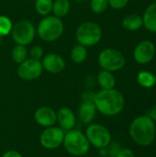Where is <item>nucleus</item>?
I'll return each mask as SVG.
<instances>
[{
	"label": "nucleus",
	"mask_w": 156,
	"mask_h": 157,
	"mask_svg": "<svg viewBox=\"0 0 156 157\" xmlns=\"http://www.w3.org/2000/svg\"><path fill=\"white\" fill-rule=\"evenodd\" d=\"M10 35L16 44L28 46L34 40L37 35L36 27L31 21L21 19L13 25Z\"/></svg>",
	"instance_id": "8"
},
{
	"label": "nucleus",
	"mask_w": 156,
	"mask_h": 157,
	"mask_svg": "<svg viewBox=\"0 0 156 157\" xmlns=\"http://www.w3.org/2000/svg\"><path fill=\"white\" fill-rule=\"evenodd\" d=\"M40 62H41L43 70L52 75H57V74L62 73L65 69V66H66L65 60L63 59V57L54 52L44 54Z\"/></svg>",
	"instance_id": "12"
},
{
	"label": "nucleus",
	"mask_w": 156,
	"mask_h": 157,
	"mask_svg": "<svg viewBox=\"0 0 156 157\" xmlns=\"http://www.w3.org/2000/svg\"><path fill=\"white\" fill-rule=\"evenodd\" d=\"M97 81L101 89H111L115 88L116 78L112 72L101 69L97 75Z\"/></svg>",
	"instance_id": "18"
},
{
	"label": "nucleus",
	"mask_w": 156,
	"mask_h": 157,
	"mask_svg": "<svg viewBox=\"0 0 156 157\" xmlns=\"http://www.w3.org/2000/svg\"><path fill=\"white\" fill-rule=\"evenodd\" d=\"M129 133L132 141L138 145L149 146L155 139V123L148 115L136 117L130 124Z\"/></svg>",
	"instance_id": "2"
},
{
	"label": "nucleus",
	"mask_w": 156,
	"mask_h": 157,
	"mask_svg": "<svg viewBox=\"0 0 156 157\" xmlns=\"http://www.w3.org/2000/svg\"><path fill=\"white\" fill-rule=\"evenodd\" d=\"M87 57H88L87 48L78 43L74 45L70 51V59L74 63L81 64L86 61Z\"/></svg>",
	"instance_id": "20"
},
{
	"label": "nucleus",
	"mask_w": 156,
	"mask_h": 157,
	"mask_svg": "<svg viewBox=\"0 0 156 157\" xmlns=\"http://www.w3.org/2000/svg\"><path fill=\"white\" fill-rule=\"evenodd\" d=\"M97 63L101 69L114 73L121 70L125 66L126 57L123 52L118 49L106 48L99 52Z\"/></svg>",
	"instance_id": "6"
},
{
	"label": "nucleus",
	"mask_w": 156,
	"mask_h": 157,
	"mask_svg": "<svg viewBox=\"0 0 156 157\" xmlns=\"http://www.w3.org/2000/svg\"><path fill=\"white\" fill-rule=\"evenodd\" d=\"M122 27L128 31H137L143 27V17L139 14L131 13L122 18Z\"/></svg>",
	"instance_id": "17"
},
{
	"label": "nucleus",
	"mask_w": 156,
	"mask_h": 157,
	"mask_svg": "<svg viewBox=\"0 0 156 157\" xmlns=\"http://www.w3.org/2000/svg\"><path fill=\"white\" fill-rule=\"evenodd\" d=\"M33 118L35 122L42 128L54 126L57 123L56 111L48 106L38 108L33 114Z\"/></svg>",
	"instance_id": "13"
},
{
	"label": "nucleus",
	"mask_w": 156,
	"mask_h": 157,
	"mask_svg": "<svg viewBox=\"0 0 156 157\" xmlns=\"http://www.w3.org/2000/svg\"><path fill=\"white\" fill-rule=\"evenodd\" d=\"M73 1H74V2H85L86 0H73Z\"/></svg>",
	"instance_id": "33"
},
{
	"label": "nucleus",
	"mask_w": 156,
	"mask_h": 157,
	"mask_svg": "<svg viewBox=\"0 0 156 157\" xmlns=\"http://www.w3.org/2000/svg\"><path fill=\"white\" fill-rule=\"evenodd\" d=\"M97 111L107 117L120 114L125 108V98L122 93L116 89H101L96 94L94 102Z\"/></svg>",
	"instance_id": "1"
},
{
	"label": "nucleus",
	"mask_w": 156,
	"mask_h": 157,
	"mask_svg": "<svg viewBox=\"0 0 156 157\" xmlns=\"http://www.w3.org/2000/svg\"><path fill=\"white\" fill-rule=\"evenodd\" d=\"M155 45L152 40H143L140 41L133 50V59L139 64H147L151 63L155 55Z\"/></svg>",
	"instance_id": "11"
},
{
	"label": "nucleus",
	"mask_w": 156,
	"mask_h": 157,
	"mask_svg": "<svg viewBox=\"0 0 156 157\" xmlns=\"http://www.w3.org/2000/svg\"><path fill=\"white\" fill-rule=\"evenodd\" d=\"M120 146L118 143H110L109 145L107 147V152H108V157H115L118 152L120 150Z\"/></svg>",
	"instance_id": "28"
},
{
	"label": "nucleus",
	"mask_w": 156,
	"mask_h": 157,
	"mask_svg": "<svg viewBox=\"0 0 156 157\" xmlns=\"http://www.w3.org/2000/svg\"><path fill=\"white\" fill-rule=\"evenodd\" d=\"M97 112V111L94 103L82 102L78 107L76 118L81 123L85 125H89L95 120Z\"/></svg>",
	"instance_id": "15"
},
{
	"label": "nucleus",
	"mask_w": 156,
	"mask_h": 157,
	"mask_svg": "<svg viewBox=\"0 0 156 157\" xmlns=\"http://www.w3.org/2000/svg\"><path fill=\"white\" fill-rule=\"evenodd\" d=\"M52 4L53 0H35L34 7L40 16L46 17L51 14Z\"/></svg>",
	"instance_id": "23"
},
{
	"label": "nucleus",
	"mask_w": 156,
	"mask_h": 157,
	"mask_svg": "<svg viewBox=\"0 0 156 157\" xmlns=\"http://www.w3.org/2000/svg\"><path fill=\"white\" fill-rule=\"evenodd\" d=\"M1 157H23V155L16 150H8L5 152Z\"/></svg>",
	"instance_id": "31"
},
{
	"label": "nucleus",
	"mask_w": 156,
	"mask_h": 157,
	"mask_svg": "<svg viewBox=\"0 0 156 157\" xmlns=\"http://www.w3.org/2000/svg\"><path fill=\"white\" fill-rule=\"evenodd\" d=\"M11 58L14 63L19 64L29 58V51L27 46L16 44L11 51Z\"/></svg>",
	"instance_id": "22"
},
{
	"label": "nucleus",
	"mask_w": 156,
	"mask_h": 157,
	"mask_svg": "<svg viewBox=\"0 0 156 157\" xmlns=\"http://www.w3.org/2000/svg\"><path fill=\"white\" fill-rule=\"evenodd\" d=\"M56 117L59 127L64 132L74 129L77 122V118L76 114L71 109L67 107H63L59 109L56 111Z\"/></svg>",
	"instance_id": "14"
},
{
	"label": "nucleus",
	"mask_w": 156,
	"mask_h": 157,
	"mask_svg": "<svg viewBox=\"0 0 156 157\" xmlns=\"http://www.w3.org/2000/svg\"><path fill=\"white\" fill-rule=\"evenodd\" d=\"M85 134L89 142L90 146L96 149L107 148L112 142V137L110 132L102 124L99 123H90L87 125Z\"/></svg>",
	"instance_id": "7"
},
{
	"label": "nucleus",
	"mask_w": 156,
	"mask_h": 157,
	"mask_svg": "<svg viewBox=\"0 0 156 157\" xmlns=\"http://www.w3.org/2000/svg\"><path fill=\"white\" fill-rule=\"evenodd\" d=\"M29 58H32L35 60H41L42 57L44 56V51L41 46L35 45L30 48V51L29 52Z\"/></svg>",
	"instance_id": "26"
},
{
	"label": "nucleus",
	"mask_w": 156,
	"mask_h": 157,
	"mask_svg": "<svg viewBox=\"0 0 156 157\" xmlns=\"http://www.w3.org/2000/svg\"><path fill=\"white\" fill-rule=\"evenodd\" d=\"M115 157H134V153L130 148H120Z\"/></svg>",
	"instance_id": "30"
},
{
	"label": "nucleus",
	"mask_w": 156,
	"mask_h": 157,
	"mask_svg": "<svg viewBox=\"0 0 156 157\" xmlns=\"http://www.w3.org/2000/svg\"><path fill=\"white\" fill-rule=\"evenodd\" d=\"M64 31V24L62 18L53 15L42 17L36 27L38 37L46 42H52L59 40Z\"/></svg>",
	"instance_id": "3"
},
{
	"label": "nucleus",
	"mask_w": 156,
	"mask_h": 157,
	"mask_svg": "<svg viewBox=\"0 0 156 157\" xmlns=\"http://www.w3.org/2000/svg\"><path fill=\"white\" fill-rule=\"evenodd\" d=\"M2 41H3V37H0V45L2 43Z\"/></svg>",
	"instance_id": "34"
},
{
	"label": "nucleus",
	"mask_w": 156,
	"mask_h": 157,
	"mask_svg": "<svg viewBox=\"0 0 156 157\" xmlns=\"http://www.w3.org/2000/svg\"><path fill=\"white\" fill-rule=\"evenodd\" d=\"M62 146L67 154L75 157L86 155L91 147L85 132L77 129L65 132Z\"/></svg>",
	"instance_id": "4"
},
{
	"label": "nucleus",
	"mask_w": 156,
	"mask_h": 157,
	"mask_svg": "<svg viewBox=\"0 0 156 157\" xmlns=\"http://www.w3.org/2000/svg\"><path fill=\"white\" fill-rule=\"evenodd\" d=\"M96 94L93 91L90 90H86L85 92L82 93V102H87V103H94L95 102V98H96Z\"/></svg>",
	"instance_id": "29"
},
{
	"label": "nucleus",
	"mask_w": 156,
	"mask_h": 157,
	"mask_svg": "<svg viewBox=\"0 0 156 157\" xmlns=\"http://www.w3.org/2000/svg\"><path fill=\"white\" fill-rule=\"evenodd\" d=\"M43 67L40 60L28 58L23 63L17 64V75L23 81H34L43 73Z\"/></svg>",
	"instance_id": "10"
},
{
	"label": "nucleus",
	"mask_w": 156,
	"mask_h": 157,
	"mask_svg": "<svg viewBox=\"0 0 156 157\" xmlns=\"http://www.w3.org/2000/svg\"><path fill=\"white\" fill-rule=\"evenodd\" d=\"M90 9L94 14L99 15L104 13L108 7V0H90Z\"/></svg>",
	"instance_id": "25"
},
{
	"label": "nucleus",
	"mask_w": 156,
	"mask_h": 157,
	"mask_svg": "<svg viewBox=\"0 0 156 157\" xmlns=\"http://www.w3.org/2000/svg\"><path fill=\"white\" fill-rule=\"evenodd\" d=\"M143 17V27L150 32L156 33V1L151 3L144 10Z\"/></svg>",
	"instance_id": "16"
},
{
	"label": "nucleus",
	"mask_w": 156,
	"mask_h": 157,
	"mask_svg": "<svg viewBox=\"0 0 156 157\" xmlns=\"http://www.w3.org/2000/svg\"><path fill=\"white\" fill-rule=\"evenodd\" d=\"M148 116H149L154 121H156V105H154V106L151 109V110L149 111Z\"/></svg>",
	"instance_id": "32"
},
{
	"label": "nucleus",
	"mask_w": 156,
	"mask_h": 157,
	"mask_svg": "<svg viewBox=\"0 0 156 157\" xmlns=\"http://www.w3.org/2000/svg\"><path fill=\"white\" fill-rule=\"evenodd\" d=\"M65 132L59 126L44 128L40 135V144L46 150H55L63 145Z\"/></svg>",
	"instance_id": "9"
},
{
	"label": "nucleus",
	"mask_w": 156,
	"mask_h": 157,
	"mask_svg": "<svg viewBox=\"0 0 156 157\" xmlns=\"http://www.w3.org/2000/svg\"><path fill=\"white\" fill-rule=\"evenodd\" d=\"M13 22L10 17L6 15H0V37H6L11 33Z\"/></svg>",
	"instance_id": "24"
},
{
	"label": "nucleus",
	"mask_w": 156,
	"mask_h": 157,
	"mask_svg": "<svg viewBox=\"0 0 156 157\" xmlns=\"http://www.w3.org/2000/svg\"><path fill=\"white\" fill-rule=\"evenodd\" d=\"M71 10L70 0H53L51 14L57 17L63 18L66 17Z\"/></svg>",
	"instance_id": "19"
},
{
	"label": "nucleus",
	"mask_w": 156,
	"mask_h": 157,
	"mask_svg": "<svg viewBox=\"0 0 156 157\" xmlns=\"http://www.w3.org/2000/svg\"><path fill=\"white\" fill-rule=\"evenodd\" d=\"M130 0H108V6L115 10L123 9L128 6Z\"/></svg>",
	"instance_id": "27"
},
{
	"label": "nucleus",
	"mask_w": 156,
	"mask_h": 157,
	"mask_svg": "<svg viewBox=\"0 0 156 157\" xmlns=\"http://www.w3.org/2000/svg\"><path fill=\"white\" fill-rule=\"evenodd\" d=\"M138 84L144 88H152L156 84V75L149 71H141L137 75Z\"/></svg>",
	"instance_id": "21"
},
{
	"label": "nucleus",
	"mask_w": 156,
	"mask_h": 157,
	"mask_svg": "<svg viewBox=\"0 0 156 157\" xmlns=\"http://www.w3.org/2000/svg\"><path fill=\"white\" fill-rule=\"evenodd\" d=\"M75 40L85 47H93L100 42L103 37L101 27L94 21H85L75 29Z\"/></svg>",
	"instance_id": "5"
}]
</instances>
